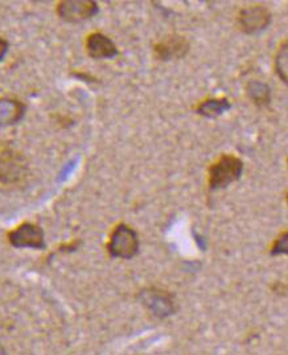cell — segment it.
<instances>
[{
    "instance_id": "cell-17",
    "label": "cell",
    "mask_w": 288,
    "mask_h": 355,
    "mask_svg": "<svg viewBox=\"0 0 288 355\" xmlns=\"http://www.w3.org/2000/svg\"><path fill=\"white\" fill-rule=\"evenodd\" d=\"M286 202H287V205H288V193H287V195H286Z\"/></svg>"
},
{
    "instance_id": "cell-11",
    "label": "cell",
    "mask_w": 288,
    "mask_h": 355,
    "mask_svg": "<svg viewBox=\"0 0 288 355\" xmlns=\"http://www.w3.org/2000/svg\"><path fill=\"white\" fill-rule=\"evenodd\" d=\"M246 94L258 107L267 106L271 103V89L260 80H251L246 84Z\"/></svg>"
},
{
    "instance_id": "cell-3",
    "label": "cell",
    "mask_w": 288,
    "mask_h": 355,
    "mask_svg": "<svg viewBox=\"0 0 288 355\" xmlns=\"http://www.w3.org/2000/svg\"><path fill=\"white\" fill-rule=\"evenodd\" d=\"M138 300L147 311L158 318L171 317L177 311V304L172 293L160 288H144L138 293Z\"/></svg>"
},
{
    "instance_id": "cell-6",
    "label": "cell",
    "mask_w": 288,
    "mask_h": 355,
    "mask_svg": "<svg viewBox=\"0 0 288 355\" xmlns=\"http://www.w3.org/2000/svg\"><path fill=\"white\" fill-rule=\"evenodd\" d=\"M98 4L93 0H64L57 6V14L68 23H81L97 15Z\"/></svg>"
},
{
    "instance_id": "cell-7",
    "label": "cell",
    "mask_w": 288,
    "mask_h": 355,
    "mask_svg": "<svg viewBox=\"0 0 288 355\" xmlns=\"http://www.w3.org/2000/svg\"><path fill=\"white\" fill-rule=\"evenodd\" d=\"M189 42L184 36L170 35L154 45V55L160 61L183 59L189 51Z\"/></svg>"
},
{
    "instance_id": "cell-4",
    "label": "cell",
    "mask_w": 288,
    "mask_h": 355,
    "mask_svg": "<svg viewBox=\"0 0 288 355\" xmlns=\"http://www.w3.org/2000/svg\"><path fill=\"white\" fill-rule=\"evenodd\" d=\"M273 15L264 6H250L240 11L237 23L246 35H255L266 30L271 23Z\"/></svg>"
},
{
    "instance_id": "cell-5",
    "label": "cell",
    "mask_w": 288,
    "mask_h": 355,
    "mask_svg": "<svg viewBox=\"0 0 288 355\" xmlns=\"http://www.w3.org/2000/svg\"><path fill=\"white\" fill-rule=\"evenodd\" d=\"M8 241L15 248H32L43 250L45 248L43 230L33 223H23L8 232Z\"/></svg>"
},
{
    "instance_id": "cell-14",
    "label": "cell",
    "mask_w": 288,
    "mask_h": 355,
    "mask_svg": "<svg viewBox=\"0 0 288 355\" xmlns=\"http://www.w3.org/2000/svg\"><path fill=\"white\" fill-rule=\"evenodd\" d=\"M271 256H279V254H287L288 256V231L280 234L276 237L270 248Z\"/></svg>"
},
{
    "instance_id": "cell-16",
    "label": "cell",
    "mask_w": 288,
    "mask_h": 355,
    "mask_svg": "<svg viewBox=\"0 0 288 355\" xmlns=\"http://www.w3.org/2000/svg\"><path fill=\"white\" fill-rule=\"evenodd\" d=\"M0 355H7V352L1 343H0Z\"/></svg>"
},
{
    "instance_id": "cell-18",
    "label": "cell",
    "mask_w": 288,
    "mask_h": 355,
    "mask_svg": "<svg viewBox=\"0 0 288 355\" xmlns=\"http://www.w3.org/2000/svg\"><path fill=\"white\" fill-rule=\"evenodd\" d=\"M287 163H288V159H287Z\"/></svg>"
},
{
    "instance_id": "cell-10",
    "label": "cell",
    "mask_w": 288,
    "mask_h": 355,
    "mask_svg": "<svg viewBox=\"0 0 288 355\" xmlns=\"http://www.w3.org/2000/svg\"><path fill=\"white\" fill-rule=\"evenodd\" d=\"M23 164L12 154V151H6L0 157V183H14L23 175Z\"/></svg>"
},
{
    "instance_id": "cell-12",
    "label": "cell",
    "mask_w": 288,
    "mask_h": 355,
    "mask_svg": "<svg viewBox=\"0 0 288 355\" xmlns=\"http://www.w3.org/2000/svg\"><path fill=\"white\" fill-rule=\"evenodd\" d=\"M231 107V101L225 97L222 98H208L205 101H202L197 105L196 112L208 119H215L221 114H224L225 112H228Z\"/></svg>"
},
{
    "instance_id": "cell-1",
    "label": "cell",
    "mask_w": 288,
    "mask_h": 355,
    "mask_svg": "<svg viewBox=\"0 0 288 355\" xmlns=\"http://www.w3.org/2000/svg\"><path fill=\"white\" fill-rule=\"evenodd\" d=\"M245 164L241 158L233 154H222L208 170V183L212 190L229 187L231 183L240 180L244 174Z\"/></svg>"
},
{
    "instance_id": "cell-15",
    "label": "cell",
    "mask_w": 288,
    "mask_h": 355,
    "mask_svg": "<svg viewBox=\"0 0 288 355\" xmlns=\"http://www.w3.org/2000/svg\"><path fill=\"white\" fill-rule=\"evenodd\" d=\"M8 48H10L8 42H7L6 39L0 37V61L6 58V55H7V52H8Z\"/></svg>"
},
{
    "instance_id": "cell-8",
    "label": "cell",
    "mask_w": 288,
    "mask_h": 355,
    "mask_svg": "<svg viewBox=\"0 0 288 355\" xmlns=\"http://www.w3.org/2000/svg\"><path fill=\"white\" fill-rule=\"evenodd\" d=\"M87 55L96 60L113 59L118 55L116 43L100 32L87 36Z\"/></svg>"
},
{
    "instance_id": "cell-2",
    "label": "cell",
    "mask_w": 288,
    "mask_h": 355,
    "mask_svg": "<svg viewBox=\"0 0 288 355\" xmlns=\"http://www.w3.org/2000/svg\"><path fill=\"white\" fill-rule=\"evenodd\" d=\"M107 252L114 259L130 260L135 257L139 252V237L136 231L126 224H118L109 239Z\"/></svg>"
},
{
    "instance_id": "cell-9",
    "label": "cell",
    "mask_w": 288,
    "mask_h": 355,
    "mask_svg": "<svg viewBox=\"0 0 288 355\" xmlns=\"http://www.w3.org/2000/svg\"><path fill=\"white\" fill-rule=\"evenodd\" d=\"M27 106L15 98H0V126H12L24 119Z\"/></svg>"
},
{
    "instance_id": "cell-13",
    "label": "cell",
    "mask_w": 288,
    "mask_h": 355,
    "mask_svg": "<svg viewBox=\"0 0 288 355\" xmlns=\"http://www.w3.org/2000/svg\"><path fill=\"white\" fill-rule=\"evenodd\" d=\"M275 73L288 85V40L276 51L274 60Z\"/></svg>"
}]
</instances>
